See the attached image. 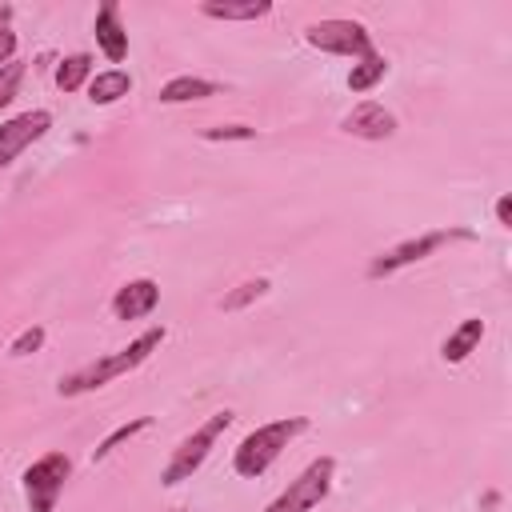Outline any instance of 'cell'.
Returning <instances> with one entry per match:
<instances>
[{
	"label": "cell",
	"instance_id": "6da1fadb",
	"mask_svg": "<svg viewBox=\"0 0 512 512\" xmlns=\"http://www.w3.org/2000/svg\"><path fill=\"white\" fill-rule=\"evenodd\" d=\"M160 344H164V324H160V328H144V332H140L132 344H124L120 352L100 356V360H92V364H84V368H76V372L60 376L56 392H60V396H84V392H96V388H104V384L120 380L124 372L140 368V364H144Z\"/></svg>",
	"mask_w": 512,
	"mask_h": 512
},
{
	"label": "cell",
	"instance_id": "3957f363",
	"mask_svg": "<svg viewBox=\"0 0 512 512\" xmlns=\"http://www.w3.org/2000/svg\"><path fill=\"white\" fill-rule=\"evenodd\" d=\"M228 424H232V412H228V408H220V412H212L204 424H196V428L172 448V456H168V464H164V472H160V484L176 488V484L192 480V472L208 460V452H212L216 440L228 432Z\"/></svg>",
	"mask_w": 512,
	"mask_h": 512
},
{
	"label": "cell",
	"instance_id": "ba28073f",
	"mask_svg": "<svg viewBox=\"0 0 512 512\" xmlns=\"http://www.w3.org/2000/svg\"><path fill=\"white\" fill-rule=\"evenodd\" d=\"M52 128V112L48 108H28L12 120L0 124V168H8L28 144H36L44 132Z\"/></svg>",
	"mask_w": 512,
	"mask_h": 512
},
{
	"label": "cell",
	"instance_id": "277c9868",
	"mask_svg": "<svg viewBox=\"0 0 512 512\" xmlns=\"http://www.w3.org/2000/svg\"><path fill=\"white\" fill-rule=\"evenodd\" d=\"M68 476H72V460L64 452H44L40 460H32L20 476L28 512H56V500H60Z\"/></svg>",
	"mask_w": 512,
	"mask_h": 512
},
{
	"label": "cell",
	"instance_id": "4fadbf2b",
	"mask_svg": "<svg viewBox=\"0 0 512 512\" xmlns=\"http://www.w3.org/2000/svg\"><path fill=\"white\" fill-rule=\"evenodd\" d=\"M216 92H220V84H212L204 76H172L168 84H160V104H192V100H208Z\"/></svg>",
	"mask_w": 512,
	"mask_h": 512
},
{
	"label": "cell",
	"instance_id": "30bf717a",
	"mask_svg": "<svg viewBox=\"0 0 512 512\" xmlns=\"http://www.w3.org/2000/svg\"><path fill=\"white\" fill-rule=\"evenodd\" d=\"M160 304V284L152 276H136L128 284L116 288L112 296V316L116 320H144L152 308Z\"/></svg>",
	"mask_w": 512,
	"mask_h": 512
},
{
	"label": "cell",
	"instance_id": "603a6c76",
	"mask_svg": "<svg viewBox=\"0 0 512 512\" xmlns=\"http://www.w3.org/2000/svg\"><path fill=\"white\" fill-rule=\"evenodd\" d=\"M16 44H20V40H16V32H12L8 24H0V68L16 60Z\"/></svg>",
	"mask_w": 512,
	"mask_h": 512
},
{
	"label": "cell",
	"instance_id": "44dd1931",
	"mask_svg": "<svg viewBox=\"0 0 512 512\" xmlns=\"http://www.w3.org/2000/svg\"><path fill=\"white\" fill-rule=\"evenodd\" d=\"M44 348V328L40 324H28L12 344H8V356H32V352H40Z\"/></svg>",
	"mask_w": 512,
	"mask_h": 512
},
{
	"label": "cell",
	"instance_id": "2e32d148",
	"mask_svg": "<svg viewBox=\"0 0 512 512\" xmlns=\"http://www.w3.org/2000/svg\"><path fill=\"white\" fill-rule=\"evenodd\" d=\"M92 80V56L88 52H72L56 64V88L60 92H76V88H88Z\"/></svg>",
	"mask_w": 512,
	"mask_h": 512
},
{
	"label": "cell",
	"instance_id": "7402d4cb",
	"mask_svg": "<svg viewBox=\"0 0 512 512\" xmlns=\"http://www.w3.org/2000/svg\"><path fill=\"white\" fill-rule=\"evenodd\" d=\"M200 136L212 140V144H216V140H252L256 128H248V124H216V128H204Z\"/></svg>",
	"mask_w": 512,
	"mask_h": 512
},
{
	"label": "cell",
	"instance_id": "ffe728a7",
	"mask_svg": "<svg viewBox=\"0 0 512 512\" xmlns=\"http://www.w3.org/2000/svg\"><path fill=\"white\" fill-rule=\"evenodd\" d=\"M24 64L20 60H12V64H4L0 68V108H8L12 100H16V92H20V84H24Z\"/></svg>",
	"mask_w": 512,
	"mask_h": 512
},
{
	"label": "cell",
	"instance_id": "5b68a950",
	"mask_svg": "<svg viewBox=\"0 0 512 512\" xmlns=\"http://www.w3.org/2000/svg\"><path fill=\"white\" fill-rule=\"evenodd\" d=\"M332 480H336V460L332 456H316L264 512H312L332 492Z\"/></svg>",
	"mask_w": 512,
	"mask_h": 512
},
{
	"label": "cell",
	"instance_id": "52a82bcc",
	"mask_svg": "<svg viewBox=\"0 0 512 512\" xmlns=\"http://www.w3.org/2000/svg\"><path fill=\"white\" fill-rule=\"evenodd\" d=\"M452 240H472V232H468V228H436V232H420V236H412V240H400L396 248L380 252V256L368 264V276L380 280V276H388V272H400V268H408V264L432 256L436 248L452 244Z\"/></svg>",
	"mask_w": 512,
	"mask_h": 512
},
{
	"label": "cell",
	"instance_id": "ac0fdd59",
	"mask_svg": "<svg viewBox=\"0 0 512 512\" xmlns=\"http://www.w3.org/2000/svg\"><path fill=\"white\" fill-rule=\"evenodd\" d=\"M144 428H152V416H136V420H128V424H120V428H112L96 448H92V464H100V460H108L120 444H128L132 436H140Z\"/></svg>",
	"mask_w": 512,
	"mask_h": 512
},
{
	"label": "cell",
	"instance_id": "7a4b0ae2",
	"mask_svg": "<svg viewBox=\"0 0 512 512\" xmlns=\"http://www.w3.org/2000/svg\"><path fill=\"white\" fill-rule=\"evenodd\" d=\"M300 432H308V416H284V420H272V424L252 428V432L236 444V452H232V468H236V476H244V480H260Z\"/></svg>",
	"mask_w": 512,
	"mask_h": 512
},
{
	"label": "cell",
	"instance_id": "8fae6325",
	"mask_svg": "<svg viewBox=\"0 0 512 512\" xmlns=\"http://www.w3.org/2000/svg\"><path fill=\"white\" fill-rule=\"evenodd\" d=\"M92 32H96L100 52H104L112 64H120V60L128 56V32H124V24H120V8H116L112 0H104V4L96 8V24H92Z\"/></svg>",
	"mask_w": 512,
	"mask_h": 512
},
{
	"label": "cell",
	"instance_id": "9a60e30c",
	"mask_svg": "<svg viewBox=\"0 0 512 512\" xmlns=\"http://www.w3.org/2000/svg\"><path fill=\"white\" fill-rule=\"evenodd\" d=\"M132 92V76L124 72V68H104V72H96L92 80H88V100L92 104H116V100H124Z\"/></svg>",
	"mask_w": 512,
	"mask_h": 512
},
{
	"label": "cell",
	"instance_id": "9c48e42d",
	"mask_svg": "<svg viewBox=\"0 0 512 512\" xmlns=\"http://www.w3.org/2000/svg\"><path fill=\"white\" fill-rule=\"evenodd\" d=\"M340 128L360 140H388L396 132V116L376 100H360V104H352V112H344Z\"/></svg>",
	"mask_w": 512,
	"mask_h": 512
},
{
	"label": "cell",
	"instance_id": "d6986e66",
	"mask_svg": "<svg viewBox=\"0 0 512 512\" xmlns=\"http://www.w3.org/2000/svg\"><path fill=\"white\" fill-rule=\"evenodd\" d=\"M268 288H272V280H268V276H256V280H244V284H236L232 292H224V300H220V308H224V312H240V308H248L252 300H260V296H268Z\"/></svg>",
	"mask_w": 512,
	"mask_h": 512
},
{
	"label": "cell",
	"instance_id": "7c38bea8",
	"mask_svg": "<svg viewBox=\"0 0 512 512\" xmlns=\"http://www.w3.org/2000/svg\"><path fill=\"white\" fill-rule=\"evenodd\" d=\"M480 340H484V320L480 316H468V320H460L448 336H444V344H440V356H444V364H464L476 348H480Z\"/></svg>",
	"mask_w": 512,
	"mask_h": 512
},
{
	"label": "cell",
	"instance_id": "cb8c5ba5",
	"mask_svg": "<svg viewBox=\"0 0 512 512\" xmlns=\"http://www.w3.org/2000/svg\"><path fill=\"white\" fill-rule=\"evenodd\" d=\"M496 220H500V228H512V196L496 200Z\"/></svg>",
	"mask_w": 512,
	"mask_h": 512
},
{
	"label": "cell",
	"instance_id": "8992f818",
	"mask_svg": "<svg viewBox=\"0 0 512 512\" xmlns=\"http://www.w3.org/2000/svg\"><path fill=\"white\" fill-rule=\"evenodd\" d=\"M304 40H308L312 48H320V52L352 56V60H360V56L376 52V48H372L368 28H364L360 20H348V16H328V20L308 24V28H304Z\"/></svg>",
	"mask_w": 512,
	"mask_h": 512
},
{
	"label": "cell",
	"instance_id": "e0dca14e",
	"mask_svg": "<svg viewBox=\"0 0 512 512\" xmlns=\"http://www.w3.org/2000/svg\"><path fill=\"white\" fill-rule=\"evenodd\" d=\"M384 76H388V60H384L380 52H368V56H360V60L348 68V92H368V88H376Z\"/></svg>",
	"mask_w": 512,
	"mask_h": 512
},
{
	"label": "cell",
	"instance_id": "5bb4252c",
	"mask_svg": "<svg viewBox=\"0 0 512 512\" xmlns=\"http://www.w3.org/2000/svg\"><path fill=\"white\" fill-rule=\"evenodd\" d=\"M200 12L208 20H264L272 4L268 0H204Z\"/></svg>",
	"mask_w": 512,
	"mask_h": 512
}]
</instances>
